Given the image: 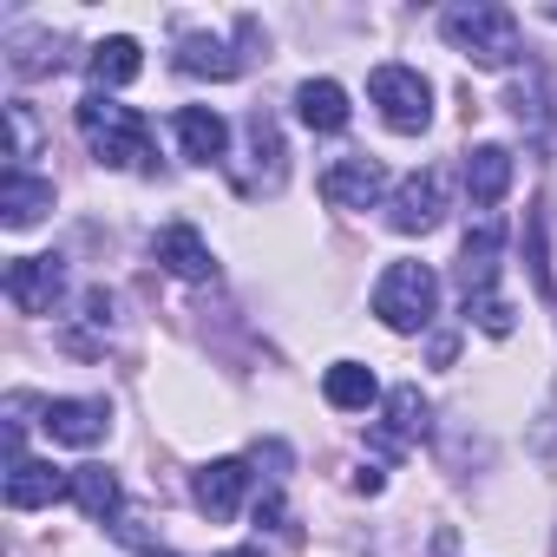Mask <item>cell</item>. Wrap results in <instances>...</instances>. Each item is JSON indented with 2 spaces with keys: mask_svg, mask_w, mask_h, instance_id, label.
<instances>
[{
  "mask_svg": "<svg viewBox=\"0 0 557 557\" xmlns=\"http://www.w3.org/2000/svg\"><path fill=\"white\" fill-rule=\"evenodd\" d=\"M86 66H92V86H99V92H112V86H132V79L145 73V53H138V40H132V34H112V40H99V47H92V60H86Z\"/></svg>",
  "mask_w": 557,
  "mask_h": 557,
  "instance_id": "d6986e66",
  "label": "cell"
},
{
  "mask_svg": "<svg viewBox=\"0 0 557 557\" xmlns=\"http://www.w3.org/2000/svg\"><path fill=\"white\" fill-rule=\"evenodd\" d=\"M177 73H184V79H236L243 60H236L216 34H184V40H177Z\"/></svg>",
  "mask_w": 557,
  "mask_h": 557,
  "instance_id": "ac0fdd59",
  "label": "cell"
},
{
  "mask_svg": "<svg viewBox=\"0 0 557 557\" xmlns=\"http://www.w3.org/2000/svg\"><path fill=\"white\" fill-rule=\"evenodd\" d=\"M498 256H505V230H498L492 216L472 223L466 243H459V289H466V302H485V296H492V283H498Z\"/></svg>",
  "mask_w": 557,
  "mask_h": 557,
  "instance_id": "9c48e42d",
  "label": "cell"
},
{
  "mask_svg": "<svg viewBox=\"0 0 557 557\" xmlns=\"http://www.w3.org/2000/svg\"><path fill=\"white\" fill-rule=\"evenodd\" d=\"M47 210H53V177H34L27 164H8V177H0V223L34 230Z\"/></svg>",
  "mask_w": 557,
  "mask_h": 557,
  "instance_id": "7c38bea8",
  "label": "cell"
},
{
  "mask_svg": "<svg viewBox=\"0 0 557 557\" xmlns=\"http://www.w3.org/2000/svg\"><path fill=\"white\" fill-rule=\"evenodd\" d=\"M446 203H453V184H446L440 164H426V171H413V177L394 184V197H387V223H394L400 236H426V230H440Z\"/></svg>",
  "mask_w": 557,
  "mask_h": 557,
  "instance_id": "5b68a950",
  "label": "cell"
},
{
  "mask_svg": "<svg viewBox=\"0 0 557 557\" xmlns=\"http://www.w3.org/2000/svg\"><path fill=\"white\" fill-rule=\"evenodd\" d=\"M73 498V472L47 466V459H14L8 466V505L14 511H40V505H60Z\"/></svg>",
  "mask_w": 557,
  "mask_h": 557,
  "instance_id": "4fadbf2b",
  "label": "cell"
},
{
  "mask_svg": "<svg viewBox=\"0 0 557 557\" xmlns=\"http://www.w3.org/2000/svg\"><path fill=\"white\" fill-rule=\"evenodd\" d=\"M151 256L177 275V283H210L216 275V262H210V243L190 230V223H164L158 236H151Z\"/></svg>",
  "mask_w": 557,
  "mask_h": 557,
  "instance_id": "5bb4252c",
  "label": "cell"
},
{
  "mask_svg": "<svg viewBox=\"0 0 557 557\" xmlns=\"http://www.w3.org/2000/svg\"><path fill=\"white\" fill-rule=\"evenodd\" d=\"M322 197L335 210H374L381 197H394V184H387V171L374 158H335L322 171Z\"/></svg>",
  "mask_w": 557,
  "mask_h": 557,
  "instance_id": "ba28073f",
  "label": "cell"
},
{
  "mask_svg": "<svg viewBox=\"0 0 557 557\" xmlns=\"http://www.w3.org/2000/svg\"><path fill=\"white\" fill-rule=\"evenodd\" d=\"M368 99L381 106V119L394 125V132H426L433 125V86L413 73V66H374L368 73Z\"/></svg>",
  "mask_w": 557,
  "mask_h": 557,
  "instance_id": "277c9868",
  "label": "cell"
},
{
  "mask_svg": "<svg viewBox=\"0 0 557 557\" xmlns=\"http://www.w3.org/2000/svg\"><path fill=\"white\" fill-rule=\"evenodd\" d=\"M440 34H446L453 53H466L485 73H505L524 53V34H518L511 8H492V0H459V8H446L440 14Z\"/></svg>",
  "mask_w": 557,
  "mask_h": 557,
  "instance_id": "6da1fadb",
  "label": "cell"
},
{
  "mask_svg": "<svg viewBox=\"0 0 557 557\" xmlns=\"http://www.w3.org/2000/svg\"><path fill=\"white\" fill-rule=\"evenodd\" d=\"M322 394H329V407H342V413H368V407L381 400V381H374V368H361V361H335V368L322 374Z\"/></svg>",
  "mask_w": 557,
  "mask_h": 557,
  "instance_id": "ffe728a7",
  "label": "cell"
},
{
  "mask_svg": "<svg viewBox=\"0 0 557 557\" xmlns=\"http://www.w3.org/2000/svg\"><path fill=\"white\" fill-rule=\"evenodd\" d=\"M40 426H47L60 446H99V440L112 433V407H106L99 394H86V400H47V407H40Z\"/></svg>",
  "mask_w": 557,
  "mask_h": 557,
  "instance_id": "30bf717a",
  "label": "cell"
},
{
  "mask_svg": "<svg viewBox=\"0 0 557 557\" xmlns=\"http://www.w3.org/2000/svg\"><path fill=\"white\" fill-rule=\"evenodd\" d=\"M466 190L479 210H492L505 190H511V151L505 145H472L466 151Z\"/></svg>",
  "mask_w": 557,
  "mask_h": 557,
  "instance_id": "e0dca14e",
  "label": "cell"
},
{
  "mask_svg": "<svg viewBox=\"0 0 557 557\" xmlns=\"http://www.w3.org/2000/svg\"><path fill=\"white\" fill-rule=\"evenodd\" d=\"M8 66L14 73H60V53H47V40H34V34H14V53H8Z\"/></svg>",
  "mask_w": 557,
  "mask_h": 557,
  "instance_id": "7402d4cb",
  "label": "cell"
},
{
  "mask_svg": "<svg viewBox=\"0 0 557 557\" xmlns=\"http://www.w3.org/2000/svg\"><path fill=\"white\" fill-rule=\"evenodd\" d=\"M249 466L243 459H210V466H197L190 472V505L210 518V524H230L236 511H243V498H249Z\"/></svg>",
  "mask_w": 557,
  "mask_h": 557,
  "instance_id": "8992f818",
  "label": "cell"
},
{
  "mask_svg": "<svg viewBox=\"0 0 557 557\" xmlns=\"http://www.w3.org/2000/svg\"><path fill=\"white\" fill-rule=\"evenodd\" d=\"M296 119H302L309 132H348L355 106H348V92H342L335 79H302V86H296Z\"/></svg>",
  "mask_w": 557,
  "mask_h": 557,
  "instance_id": "2e32d148",
  "label": "cell"
},
{
  "mask_svg": "<svg viewBox=\"0 0 557 557\" xmlns=\"http://www.w3.org/2000/svg\"><path fill=\"white\" fill-rule=\"evenodd\" d=\"M426 426H433L426 394H420V387H394V394L381 400V433H374V446H381V453L420 446V440H426Z\"/></svg>",
  "mask_w": 557,
  "mask_h": 557,
  "instance_id": "8fae6325",
  "label": "cell"
},
{
  "mask_svg": "<svg viewBox=\"0 0 557 557\" xmlns=\"http://www.w3.org/2000/svg\"><path fill=\"white\" fill-rule=\"evenodd\" d=\"M171 132H177V151L190 158V164H223L230 158V125L210 112V106H184L177 119H171Z\"/></svg>",
  "mask_w": 557,
  "mask_h": 557,
  "instance_id": "9a60e30c",
  "label": "cell"
},
{
  "mask_svg": "<svg viewBox=\"0 0 557 557\" xmlns=\"http://www.w3.org/2000/svg\"><path fill=\"white\" fill-rule=\"evenodd\" d=\"M223 557H262V550H249V544H236V550H223Z\"/></svg>",
  "mask_w": 557,
  "mask_h": 557,
  "instance_id": "484cf974",
  "label": "cell"
},
{
  "mask_svg": "<svg viewBox=\"0 0 557 557\" xmlns=\"http://www.w3.org/2000/svg\"><path fill=\"white\" fill-rule=\"evenodd\" d=\"M8 125H14V164L40 151V125H34V106H8Z\"/></svg>",
  "mask_w": 557,
  "mask_h": 557,
  "instance_id": "603a6c76",
  "label": "cell"
},
{
  "mask_svg": "<svg viewBox=\"0 0 557 557\" xmlns=\"http://www.w3.org/2000/svg\"><path fill=\"white\" fill-rule=\"evenodd\" d=\"M381 485H387V472H381V466H361V472H355V492H368V498H374Z\"/></svg>",
  "mask_w": 557,
  "mask_h": 557,
  "instance_id": "d4e9b609",
  "label": "cell"
},
{
  "mask_svg": "<svg viewBox=\"0 0 557 557\" xmlns=\"http://www.w3.org/2000/svg\"><path fill=\"white\" fill-rule=\"evenodd\" d=\"M145 557H177V550H145Z\"/></svg>",
  "mask_w": 557,
  "mask_h": 557,
  "instance_id": "4316f807",
  "label": "cell"
},
{
  "mask_svg": "<svg viewBox=\"0 0 557 557\" xmlns=\"http://www.w3.org/2000/svg\"><path fill=\"white\" fill-rule=\"evenodd\" d=\"M73 498H79V511H86V518H106V524H119V518H125L119 472H106V466H73Z\"/></svg>",
  "mask_w": 557,
  "mask_h": 557,
  "instance_id": "44dd1931",
  "label": "cell"
},
{
  "mask_svg": "<svg viewBox=\"0 0 557 557\" xmlns=\"http://www.w3.org/2000/svg\"><path fill=\"white\" fill-rule=\"evenodd\" d=\"M60 296H66V262L60 256H14L8 262V302L21 315H53Z\"/></svg>",
  "mask_w": 557,
  "mask_h": 557,
  "instance_id": "52a82bcc",
  "label": "cell"
},
{
  "mask_svg": "<svg viewBox=\"0 0 557 557\" xmlns=\"http://www.w3.org/2000/svg\"><path fill=\"white\" fill-rule=\"evenodd\" d=\"M374 315H381L394 335L433 329V315H440V275H433L426 262H387L381 283H374Z\"/></svg>",
  "mask_w": 557,
  "mask_h": 557,
  "instance_id": "3957f363",
  "label": "cell"
},
{
  "mask_svg": "<svg viewBox=\"0 0 557 557\" xmlns=\"http://www.w3.org/2000/svg\"><path fill=\"white\" fill-rule=\"evenodd\" d=\"M79 138H86L92 158L112 164V171H158L145 112H132V106H119V99H106V92L79 99Z\"/></svg>",
  "mask_w": 557,
  "mask_h": 557,
  "instance_id": "7a4b0ae2",
  "label": "cell"
},
{
  "mask_svg": "<svg viewBox=\"0 0 557 557\" xmlns=\"http://www.w3.org/2000/svg\"><path fill=\"white\" fill-rule=\"evenodd\" d=\"M531 275H537V289L550 296V262H544V216H531Z\"/></svg>",
  "mask_w": 557,
  "mask_h": 557,
  "instance_id": "cb8c5ba5",
  "label": "cell"
}]
</instances>
